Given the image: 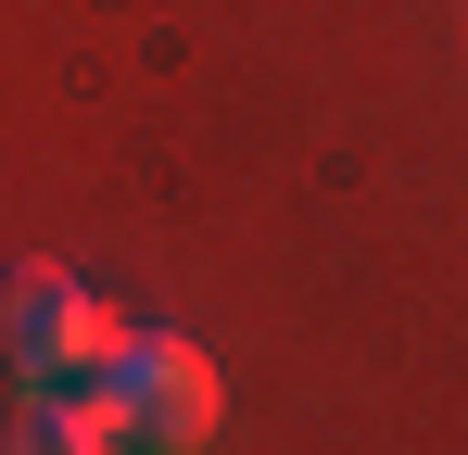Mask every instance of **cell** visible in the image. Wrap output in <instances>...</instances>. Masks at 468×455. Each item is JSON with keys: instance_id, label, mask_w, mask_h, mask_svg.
Segmentation results:
<instances>
[{"instance_id": "obj_1", "label": "cell", "mask_w": 468, "mask_h": 455, "mask_svg": "<svg viewBox=\"0 0 468 455\" xmlns=\"http://www.w3.org/2000/svg\"><path fill=\"white\" fill-rule=\"evenodd\" d=\"M114 316L89 303V279L64 266H0V379H26V392H89V379L114 367Z\"/></svg>"}, {"instance_id": "obj_2", "label": "cell", "mask_w": 468, "mask_h": 455, "mask_svg": "<svg viewBox=\"0 0 468 455\" xmlns=\"http://www.w3.org/2000/svg\"><path fill=\"white\" fill-rule=\"evenodd\" d=\"M101 418H114L127 455H203L216 443V367H203V342L127 329L114 367H101Z\"/></svg>"}, {"instance_id": "obj_3", "label": "cell", "mask_w": 468, "mask_h": 455, "mask_svg": "<svg viewBox=\"0 0 468 455\" xmlns=\"http://www.w3.org/2000/svg\"><path fill=\"white\" fill-rule=\"evenodd\" d=\"M0 455H127L101 418V379L89 392H13L0 405Z\"/></svg>"}]
</instances>
